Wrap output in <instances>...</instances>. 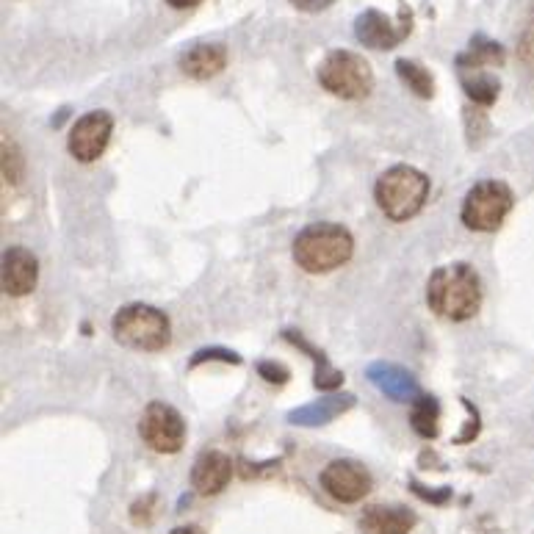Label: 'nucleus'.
I'll list each match as a JSON object with an SVG mask.
<instances>
[{
	"label": "nucleus",
	"instance_id": "f257e3e1",
	"mask_svg": "<svg viewBox=\"0 0 534 534\" xmlns=\"http://www.w3.org/2000/svg\"><path fill=\"white\" fill-rule=\"evenodd\" d=\"M427 302L440 319H474L482 308V280L474 272V266H468V263L438 266L429 274Z\"/></svg>",
	"mask_w": 534,
	"mask_h": 534
},
{
	"label": "nucleus",
	"instance_id": "f03ea898",
	"mask_svg": "<svg viewBox=\"0 0 534 534\" xmlns=\"http://www.w3.org/2000/svg\"><path fill=\"white\" fill-rule=\"evenodd\" d=\"M355 255V238L344 225L316 222L294 238V261L302 272L327 274L341 269Z\"/></svg>",
	"mask_w": 534,
	"mask_h": 534
},
{
	"label": "nucleus",
	"instance_id": "7ed1b4c3",
	"mask_svg": "<svg viewBox=\"0 0 534 534\" xmlns=\"http://www.w3.org/2000/svg\"><path fill=\"white\" fill-rule=\"evenodd\" d=\"M374 200L391 222H410L427 205L429 178L410 164H396L377 178Z\"/></svg>",
	"mask_w": 534,
	"mask_h": 534
},
{
	"label": "nucleus",
	"instance_id": "20e7f679",
	"mask_svg": "<svg viewBox=\"0 0 534 534\" xmlns=\"http://www.w3.org/2000/svg\"><path fill=\"white\" fill-rule=\"evenodd\" d=\"M111 333L117 344L136 349V352H161L172 341V324L164 310L133 302L114 313L111 319Z\"/></svg>",
	"mask_w": 534,
	"mask_h": 534
},
{
	"label": "nucleus",
	"instance_id": "39448f33",
	"mask_svg": "<svg viewBox=\"0 0 534 534\" xmlns=\"http://www.w3.org/2000/svg\"><path fill=\"white\" fill-rule=\"evenodd\" d=\"M316 75H319L321 89H327L330 95L341 100H363L371 95V86H374V72L368 67V61L352 50L327 53Z\"/></svg>",
	"mask_w": 534,
	"mask_h": 534
},
{
	"label": "nucleus",
	"instance_id": "423d86ee",
	"mask_svg": "<svg viewBox=\"0 0 534 534\" xmlns=\"http://www.w3.org/2000/svg\"><path fill=\"white\" fill-rule=\"evenodd\" d=\"M515 194L504 180H479L463 200V225L476 233H493L510 216Z\"/></svg>",
	"mask_w": 534,
	"mask_h": 534
},
{
	"label": "nucleus",
	"instance_id": "0eeeda50",
	"mask_svg": "<svg viewBox=\"0 0 534 534\" xmlns=\"http://www.w3.org/2000/svg\"><path fill=\"white\" fill-rule=\"evenodd\" d=\"M139 435L158 454H178L186 443V421L172 404L150 402L139 421Z\"/></svg>",
	"mask_w": 534,
	"mask_h": 534
},
{
	"label": "nucleus",
	"instance_id": "6e6552de",
	"mask_svg": "<svg viewBox=\"0 0 534 534\" xmlns=\"http://www.w3.org/2000/svg\"><path fill=\"white\" fill-rule=\"evenodd\" d=\"M111 133H114V117L108 111H89L70 128L67 150L75 161L92 164L106 153Z\"/></svg>",
	"mask_w": 534,
	"mask_h": 534
},
{
	"label": "nucleus",
	"instance_id": "1a4fd4ad",
	"mask_svg": "<svg viewBox=\"0 0 534 534\" xmlns=\"http://www.w3.org/2000/svg\"><path fill=\"white\" fill-rule=\"evenodd\" d=\"M319 485L330 499L341 501V504H357L371 493L374 479L368 474L366 465L355 463V460H333L324 465L319 476Z\"/></svg>",
	"mask_w": 534,
	"mask_h": 534
},
{
	"label": "nucleus",
	"instance_id": "9d476101",
	"mask_svg": "<svg viewBox=\"0 0 534 534\" xmlns=\"http://www.w3.org/2000/svg\"><path fill=\"white\" fill-rule=\"evenodd\" d=\"M233 479V460L225 451H202L191 465V487L200 496H219Z\"/></svg>",
	"mask_w": 534,
	"mask_h": 534
},
{
	"label": "nucleus",
	"instance_id": "9b49d317",
	"mask_svg": "<svg viewBox=\"0 0 534 534\" xmlns=\"http://www.w3.org/2000/svg\"><path fill=\"white\" fill-rule=\"evenodd\" d=\"M39 280V261L28 247H9L3 252V291L9 297H28Z\"/></svg>",
	"mask_w": 534,
	"mask_h": 534
},
{
	"label": "nucleus",
	"instance_id": "f8f14e48",
	"mask_svg": "<svg viewBox=\"0 0 534 534\" xmlns=\"http://www.w3.org/2000/svg\"><path fill=\"white\" fill-rule=\"evenodd\" d=\"M416 526V512L407 507H388V504H371L360 515V532L363 534H410Z\"/></svg>",
	"mask_w": 534,
	"mask_h": 534
},
{
	"label": "nucleus",
	"instance_id": "ddd939ff",
	"mask_svg": "<svg viewBox=\"0 0 534 534\" xmlns=\"http://www.w3.org/2000/svg\"><path fill=\"white\" fill-rule=\"evenodd\" d=\"M407 25H402V28H396V25L385 17V14L380 12H366L357 17V25H355V34L357 39L366 45V48H374V50H391L396 48L399 42H402V36H407Z\"/></svg>",
	"mask_w": 534,
	"mask_h": 534
},
{
	"label": "nucleus",
	"instance_id": "4468645a",
	"mask_svg": "<svg viewBox=\"0 0 534 534\" xmlns=\"http://www.w3.org/2000/svg\"><path fill=\"white\" fill-rule=\"evenodd\" d=\"M227 64V50L216 42H208V45H194L183 56H180V70L186 72L194 81H208L219 72L225 70Z\"/></svg>",
	"mask_w": 534,
	"mask_h": 534
},
{
	"label": "nucleus",
	"instance_id": "2eb2a0df",
	"mask_svg": "<svg viewBox=\"0 0 534 534\" xmlns=\"http://www.w3.org/2000/svg\"><path fill=\"white\" fill-rule=\"evenodd\" d=\"M368 377H371V382H374L382 393H388L393 402H416L418 396H421L416 380H413L407 371H402V368L388 366V363H377V366L368 368Z\"/></svg>",
	"mask_w": 534,
	"mask_h": 534
},
{
	"label": "nucleus",
	"instance_id": "dca6fc26",
	"mask_svg": "<svg viewBox=\"0 0 534 534\" xmlns=\"http://www.w3.org/2000/svg\"><path fill=\"white\" fill-rule=\"evenodd\" d=\"M352 407V396H338V399H319V402L302 407L297 413H291V421L299 427H316V424H327L335 416H341L344 410Z\"/></svg>",
	"mask_w": 534,
	"mask_h": 534
},
{
	"label": "nucleus",
	"instance_id": "f3484780",
	"mask_svg": "<svg viewBox=\"0 0 534 534\" xmlns=\"http://www.w3.org/2000/svg\"><path fill=\"white\" fill-rule=\"evenodd\" d=\"M396 75L402 78V84L407 86L413 95L424 97V100H429V97L435 95V78H432V72H429L427 67L416 64V61L410 59L396 61Z\"/></svg>",
	"mask_w": 534,
	"mask_h": 534
},
{
	"label": "nucleus",
	"instance_id": "a211bd4d",
	"mask_svg": "<svg viewBox=\"0 0 534 534\" xmlns=\"http://www.w3.org/2000/svg\"><path fill=\"white\" fill-rule=\"evenodd\" d=\"M438 418H440V407L432 396H418L413 402V410H410V424L416 429L421 438H438Z\"/></svg>",
	"mask_w": 534,
	"mask_h": 534
},
{
	"label": "nucleus",
	"instance_id": "6ab92c4d",
	"mask_svg": "<svg viewBox=\"0 0 534 534\" xmlns=\"http://www.w3.org/2000/svg\"><path fill=\"white\" fill-rule=\"evenodd\" d=\"M504 61V53L496 42H485L482 36H476L474 45L468 48L465 56L457 59V64L463 67V70H471V67H487V64H501Z\"/></svg>",
	"mask_w": 534,
	"mask_h": 534
},
{
	"label": "nucleus",
	"instance_id": "aec40b11",
	"mask_svg": "<svg viewBox=\"0 0 534 534\" xmlns=\"http://www.w3.org/2000/svg\"><path fill=\"white\" fill-rule=\"evenodd\" d=\"M465 95L474 100L476 106H493L499 97V81L493 75H474V78H463Z\"/></svg>",
	"mask_w": 534,
	"mask_h": 534
},
{
	"label": "nucleus",
	"instance_id": "412c9836",
	"mask_svg": "<svg viewBox=\"0 0 534 534\" xmlns=\"http://www.w3.org/2000/svg\"><path fill=\"white\" fill-rule=\"evenodd\" d=\"M20 175H23V155L17 153V147L12 142H6V136H3V178L17 183Z\"/></svg>",
	"mask_w": 534,
	"mask_h": 534
},
{
	"label": "nucleus",
	"instance_id": "4be33fe9",
	"mask_svg": "<svg viewBox=\"0 0 534 534\" xmlns=\"http://www.w3.org/2000/svg\"><path fill=\"white\" fill-rule=\"evenodd\" d=\"M155 504H158V499H155V496H144V499L133 501L131 521L139 523V526H147V523H153Z\"/></svg>",
	"mask_w": 534,
	"mask_h": 534
},
{
	"label": "nucleus",
	"instance_id": "5701e85b",
	"mask_svg": "<svg viewBox=\"0 0 534 534\" xmlns=\"http://www.w3.org/2000/svg\"><path fill=\"white\" fill-rule=\"evenodd\" d=\"M258 371H261V377L266 382H277L280 385V382L288 380V368H283L280 363H266L263 360V363H258Z\"/></svg>",
	"mask_w": 534,
	"mask_h": 534
},
{
	"label": "nucleus",
	"instance_id": "b1692460",
	"mask_svg": "<svg viewBox=\"0 0 534 534\" xmlns=\"http://www.w3.org/2000/svg\"><path fill=\"white\" fill-rule=\"evenodd\" d=\"M202 360H230V363H238V355H233V352H225V349H202V352H197V357L191 360V366H197V363H202Z\"/></svg>",
	"mask_w": 534,
	"mask_h": 534
},
{
	"label": "nucleus",
	"instance_id": "393cba45",
	"mask_svg": "<svg viewBox=\"0 0 534 534\" xmlns=\"http://www.w3.org/2000/svg\"><path fill=\"white\" fill-rule=\"evenodd\" d=\"M413 493H416V496H421V499L432 501V504H443V501L451 499L449 487H446V490H440V493H432V490H427L424 485H418V482H413Z\"/></svg>",
	"mask_w": 534,
	"mask_h": 534
},
{
	"label": "nucleus",
	"instance_id": "a878e982",
	"mask_svg": "<svg viewBox=\"0 0 534 534\" xmlns=\"http://www.w3.org/2000/svg\"><path fill=\"white\" fill-rule=\"evenodd\" d=\"M297 9H302V12H321V9H327L333 0H291Z\"/></svg>",
	"mask_w": 534,
	"mask_h": 534
},
{
	"label": "nucleus",
	"instance_id": "bb28decb",
	"mask_svg": "<svg viewBox=\"0 0 534 534\" xmlns=\"http://www.w3.org/2000/svg\"><path fill=\"white\" fill-rule=\"evenodd\" d=\"M169 534H205L200 526H178V529H172Z\"/></svg>",
	"mask_w": 534,
	"mask_h": 534
},
{
	"label": "nucleus",
	"instance_id": "cd10ccee",
	"mask_svg": "<svg viewBox=\"0 0 534 534\" xmlns=\"http://www.w3.org/2000/svg\"><path fill=\"white\" fill-rule=\"evenodd\" d=\"M172 9H189L194 3H200V0H167Z\"/></svg>",
	"mask_w": 534,
	"mask_h": 534
}]
</instances>
